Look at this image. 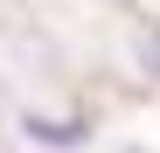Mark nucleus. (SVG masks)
<instances>
[{"mask_svg":"<svg viewBox=\"0 0 160 153\" xmlns=\"http://www.w3.org/2000/svg\"><path fill=\"white\" fill-rule=\"evenodd\" d=\"M21 132H28V139H42V146H77V139H84V125H56V118H21Z\"/></svg>","mask_w":160,"mask_h":153,"instance_id":"nucleus-1","label":"nucleus"}]
</instances>
